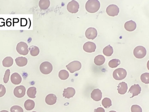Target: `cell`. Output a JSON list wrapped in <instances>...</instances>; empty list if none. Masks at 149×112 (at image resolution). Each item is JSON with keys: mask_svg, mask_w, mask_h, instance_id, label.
Returning a JSON list of instances; mask_svg holds the SVG:
<instances>
[{"mask_svg": "<svg viewBox=\"0 0 149 112\" xmlns=\"http://www.w3.org/2000/svg\"><path fill=\"white\" fill-rule=\"evenodd\" d=\"M100 8V3L98 0H88L85 4L87 11L91 13L97 12Z\"/></svg>", "mask_w": 149, "mask_h": 112, "instance_id": "obj_1", "label": "cell"}, {"mask_svg": "<svg viewBox=\"0 0 149 112\" xmlns=\"http://www.w3.org/2000/svg\"><path fill=\"white\" fill-rule=\"evenodd\" d=\"M127 75V71L125 69L119 68L116 69L113 73V77L116 80H120L124 79Z\"/></svg>", "mask_w": 149, "mask_h": 112, "instance_id": "obj_2", "label": "cell"}, {"mask_svg": "<svg viewBox=\"0 0 149 112\" xmlns=\"http://www.w3.org/2000/svg\"><path fill=\"white\" fill-rule=\"evenodd\" d=\"M40 69L42 73L44 74H48L53 71V66L49 62L45 61L41 64Z\"/></svg>", "mask_w": 149, "mask_h": 112, "instance_id": "obj_3", "label": "cell"}, {"mask_svg": "<svg viewBox=\"0 0 149 112\" xmlns=\"http://www.w3.org/2000/svg\"><path fill=\"white\" fill-rule=\"evenodd\" d=\"M16 50L20 55H26L29 53L28 46L24 42H19L16 46Z\"/></svg>", "mask_w": 149, "mask_h": 112, "instance_id": "obj_4", "label": "cell"}, {"mask_svg": "<svg viewBox=\"0 0 149 112\" xmlns=\"http://www.w3.org/2000/svg\"><path fill=\"white\" fill-rule=\"evenodd\" d=\"M134 56L137 58L142 59L144 57L146 54V50L143 46H136L133 51Z\"/></svg>", "mask_w": 149, "mask_h": 112, "instance_id": "obj_5", "label": "cell"}, {"mask_svg": "<svg viewBox=\"0 0 149 112\" xmlns=\"http://www.w3.org/2000/svg\"><path fill=\"white\" fill-rule=\"evenodd\" d=\"M67 69L71 73H74L77 71H79L81 68V64L79 61H72L66 66Z\"/></svg>", "mask_w": 149, "mask_h": 112, "instance_id": "obj_6", "label": "cell"}, {"mask_svg": "<svg viewBox=\"0 0 149 112\" xmlns=\"http://www.w3.org/2000/svg\"><path fill=\"white\" fill-rule=\"evenodd\" d=\"M80 8L79 4L76 1H73L69 2L67 5V9L69 12L71 13H77Z\"/></svg>", "mask_w": 149, "mask_h": 112, "instance_id": "obj_7", "label": "cell"}, {"mask_svg": "<svg viewBox=\"0 0 149 112\" xmlns=\"http://www.w3.org/2000/svg\"><path fill=\"white\" fill-rule=\"evenodd\" d=\"M106 12L109 16L114 17L118 15L119 12V9L117 5L111 4L107 7Z\"/></svg>", "mask_w": 149, "mask_h": 112, "instance_id": "obj_8", "label": "cell"}, {"mask_svg": "<svg viewBox=\"0 0 149 112\" xmlns=\"http://www.w3.org/2000/svg\"><path fill=\"white\" fill-rule=\"evenodd\" d=\"M26 88L23 85L17 86L14 90V94L15 97L21 98L24 97L26 94Z\"/></svg>", "mask_w": 149, "mask_h": 112, "instance_id": "obj_9", "label": "cell"}, {"mask_svg": "<svg viewBox=\"0 0 149 112\" xmlns=\"http://www.w3.org/2000/svg\"><path fill=\"white\" fill-rule=\"evenodd\" d=\"M97 35V31L95 28L92 27L88 28L85 32V36L89 39H95Z\"/></svg>", "mask_w": 149, "mask_h": 112, "instance_id": "obj_10", "label": "cell"}, {"mask_svg": "<svg viewBox=\"0 0 149 112\" xmlns=\"http://www.w3.org/2000/svg\"><path fill=\"white\" fill-rule=\"evenodd\" d=\"M96 49V46L93 42H88L84 44L83 46V49L84 51L87 52H94Z\"/></svg>", "mask_w": 149, "mask_h": 112, "instance_id": "obj_11", "label": "cell"}, {"mask_svg": "<svg viewBox=\"0 0 149 112\" xmlns=\"http://www.w3.org/2000/svg\"><path fill=\"white\" fill-rule=\"evenodd\" d=\"M141 88L140 86L138 84H135L130 88L128 92L132 94V96L130 97V98H132L139 94L141 93Z\"/></svg>", "mask_w": 149, "mask_h": 112, "instance_id": "obj_12", "label": "cell"}, {"mask_svg": "<svg viewBox=\"0 0 149 112\" xmlns=\"http://www.w3.org/2000/svg\"><path fill=\"white\" fill-rule=\"evenodd\" d=\"M75 93L76 91L74 88L72 87H69L64 89L63 95L65 98L70 99L73 97L75 94Z\"/></svg>", "mask_w": 149, "mask_h": 112, "instance_id": "obj_13", "label": "cell"}, {"mask_svg": "<svg viewBox=\"0 0 149 112\" xmlns=\"http://www.w3.org/2000/svg\"><path fill=\"white\" fill-rule=\"evenodd\" d=\"M91 98L95 101L101 100L102 98V92L99 89H95L91 93Z\"/></svg>", "mask_w": 149, "mask_h": 112, "instance_id": "obj_14", "label": "cell"}, {"mask_svg": "<svg viewBox=\"0 0 149 112\" xmlns=\"http://www.w3.org/2000/svg\"><path fill=\"white\" fill-rule=\"evenodd\" d=\"M57 100V97L55 94H49L46 96L45 102L49 105H53L55 104Z\"/></svg>", "mask_w": 149, "mask_h": 112, "instance_id": "obj_15", "label": "cell"}, {"mask_svg": "<svg viewBox=\"0 0 149 112\" xmlns=\"http://www.w3.org/2000/svg\"><path fill=\"white\" fill-rule=\"evenodd\" d=\"M11 82L14 85H19L21 83L22 78L18 73H14L11 75Z\"/></svg>", "mask_w": 149, "mask_h": 112, "instance_id": "obj_16", "label": "cell"}, {"mask_svg": "<svg viewBox=\"0 0 149 112\" xmlns=\"http://www.w3.org/2000/svg\"><path fill=\"white\" fill-rule=\"evenodd\" d=\"M125 29L129 32H132L135 30L136 28V22L132 20L126 22L124 24Z\"/></svg>", "mask_w": 149, "mask_h": 112, "instance_id": "obj_17", "label": "cell"}, {"mask_svg": "<svg viewBox=\"0 0 149 112\" xmlns=\"http://www.w3.org/2000/svg\"><path fill=\"white\" fill-rule=\"evenodd\" d=\"M117 88L118 93L121 94H124L127 92L128 85L125 82H122L119 83Z\"/></svg>", "mask_w": 149, "mask_h": 112, "instance_id": "obj_18", "label": "cell"}, {"mask_svg": "<svg viewBox=\"0 0 149 112\" xmlns=\"http://www.w3.org/2000/svg\"><path fill=\"white\" fill-rule=\"evenodd\" d=\"M15 62L18 66L22 67L26 65L28 63V60L25 57H18L15 59Z\"/></svg>", "mask_w": 149, "mask_h": 112, "instance_id": "obj_19", "label": "cell"}, {"mask_svg": "<svg viewBox=\"0 0 149 112\" xmlns=\"http://www.w3.org/2000/svg\"><path fill=\"white\" fill-rule=\"evenodd\" d=\"M35 103L34 101L31 99H28L24 103V107L26 110L30 111L34 108Z\"/></svg>", "mask_w": 149, "mask_h": 112, "instance_id": "obj_20", "label": "cell"}, {"mask_svg": "<svg viewBox=\"0 0 149 112\" xmlns=\"http://www.w3.org/2000/svg\"><path fill=\"white\" fill-rule=\"evenodd\" d=\"M105 58L104 56L102 55H98L95 58L94 63L96 65L101 66L104 64Z\"/></svg>", "mask_w": 149, "mask_h": 112, "instance_id": "obj_21", "label": "cell"}, {"mask_svg": "<svg viewBox=\"0 0 149 112\" xmlns=\"http://www.w3.org/2000/svg\"><path fill=\"white\" fill-rule=\"evenodd\" d=\"M13 64V59L11 57H7L4 58L2 61V64L5 67H8L12 66Z\"/></svg>", "mask_w": 149, "mask_h": 112, "instance_id": "obj_22", "label": "cell"}, {"mask_svg": "<svg viewBox=\"0 0 149 112\" xmlns=\"http://www.w3.org/2000/svg\"><path fill=\"white\" fill-rule=\"evenodd\" d=\"M29 51L31 56L33 57H36L38 56L40 53V49L37 46H32L29 48Z\"/></svg>", "mask_w": 149, "mask_h": 112, "instance_id": "obj_23", "label": "cell"}, {"mask_svg": "<svg viewBox=\"0 0 149 112\" xmlns=\"http://www.w3.org/2000/svg\"><path fill=\"white\" fill-rule=\"evenodd\" d=\"M50 1L49 0H40L39 2V5L42 10H46L50 6Z\"/></svg>", "mask_w": 149, "mask_h": 112, "instance_id": "obj_24", "label": "cell"}, {"mask_svg": "<svg viewBox=\"0 0 149 112\" xmlns=\"http://www.w3.org/2000/svg\"><path fill=\"white\" fill-rule=\"evenodd\" d=\"M103 53L107 57L111 56L112 53H113V49L112 46L109 45L104 47L103 50Z\"/></svg>", "mask_w": 149, "mask_h": 112, "instance_id": "obj_25", "label": "cell"}, {"mask_svg": "<svg viewBox=\"0 0 149 112\" xmlns=\"http://www.w3.org/2000/svg\"><path fill=\"white\" fill-rule=\"evenodd\" d=\"M28 96L30 98L35 99L36 97V88L35 87H31L29 88L27 92Z\"/></svg>", "mask_w": 149, "mask_h": 112, "instance_id": "obj_26", "label": "cell"}, {"mask_svg": "<svg viewBox=\"0 0 149 112\" xmlns=\"http://www.w3.org/2000/svg\"><path fill=\"white\" fill-rule=\"evenodd\" d=\"M69 77V74L65 70H61L59 73V77L62 80L67 79Z\"/></svg>", "mask_w": 149, "mask_h": 112, "instance_id": "obj_27", "label": "cell"}, {"mask_svg": "<svg viewBox=\"0 0 149 112\" xmlns=\"http://www.w3.org/2000/svg\"><path fill=\"white\" fill-rule=\"evenodd\" d=\"M120 63L121 62L119 60L114 59L110 60L109 63V66L111 68H115L120 65Z\"/></svg>", "mask_w": 149, "mask_h": 112, "instance_id": "obj_28", "label": "cell"}, {"mask_svg": "<svg viewBox=\"0 0 149 112\" xmlns=\"http://www.w3.org/2000/svg\"><path fill=\"white\" fill-rule=\"evenodd\" d=\"M102 105L105 108H109L112 105L111 100L109 98H104L102 101Z\"/></svg>", "mask_w": 149, "mask_h": 112, "instance_id": "obj_29", "label": "cell"}, {"mask_svg": "<svg viewBox=\"0 0 149 112\" xmlns=\"http://www.w3.org/2000/svg\"><path fill=\"white\" fill-rule=\"evenodd\" d=\"M141 81L145 84H148L149 83V73H145L141 75L140 77Z\"/></svg>", "mask_w": 149, "mask_h": 112, "instance_id": "obj_30", "label": "cell"}, {"mask_svg": "<svg viewBox=\"0 0 149 112\" xmlns=\"http://www.w3.org/2000/svg\"><path fill=\"white\" fill-rule=\"evenodd\" d=\"M11 112H24L23 108L19 106H14L10 109Z\"/></svg>", "mask_w": 149, "mask_h": 112, "instance_id": "obj_31", "label": "cell"}, {"mask_svg": "<svg viewBox=\"0 0 149 112\" xmlns=\"http://www.w3.org/2000/svg\"><path fill=\"white\" fill-rule=\"evenodd\" d=\"M131 110L132 112H142V108L139 105H132L131 108Z\"/></svg>", "mask_w": 149, "mask_h": 112, "instance_id": "obj_32", "label": "cell"}, {"mask_svg": "<svg viewBox=\"0 0 149 112\" xmlns=\"http://www.w3.org/2000/svg\"><path fill=\"white\" fill-rule=\"evenodd\" d=\"M10 75V70L9 69H7L5 72L4 75L3 81L5 83H7L9 79V77Z\"/></svg>", "mask_w": 149, "mask_h": 112, "instance_id": "obj_33", "label": "cell"}, {"mask_svg": "<svg viewBox=\"0 0 149 112\" xmlns=\"http://www.w3.org/2000/svg\"><path fill=\"white\" fill-rule=\"evenodd\" d=\"M6 93V87L3 85L0 84V97H3Z\"/></svg>", "mask_w": 149, "mask_h": 112, "instance_id": "obj_34", "label": "cell"}, {"mask_svg": "<svg viewBox=\"0 0 149 112\" xmlns=\"http://www.w3.org/2000/svg\"><path fill=\"white\" fill-rule=\"evenodd\" d=\"M94 112H105V110L103 108L99 107L95 109Z\"/></svg>", "mask_w": 149, "mask_h": 112, "instance_id": "obj_35", "label": "cell"}, {"mask_svg": "<svg viewBox=\"0 0 149 112\" xmlns=\"http://www.w3.org/2000/svg\"><path fill=\"white\" fill-rule=\"evenodd\" d=\"M12 24V23L10 21H8L7 20V25L8 26H10Z\"/></svg>", "mask_w": 149, "mask_h": 112, "instance_id": "obj_36", "label": "cell"}, {"mask_svg": "<svg viewBox=\"0 0 149 112\" xmlns=\"http://www.w3.org/2000/svg\"><path fill=\"white\" fill-rule=\"evenodd\" d=\"M0 112H9L8 111H7V110H2V111H1Z\"/></svg>", "mask_w": 149, "mask_h": 112, "instance_id": "obj_37", "label": "cell"}, {"mask_svg": "<svg viewBox=\"0 0 149 112\" xmlns=\"http://www.w3.org/2000/svg\"><path fill=\"white\" fill-rule=\"evenodd\" d=\"M109 112H116V111H113V110H112V111H109Z\"/></svg>", "mask_w": 149, "mask_h": 112, "instance_id": "obj_38", "label": "cell"}, {"mask_svg": "<svg viewBox=\"0 0 149 112\" xmlns=\"http://www.w3.org/2000/svg\"><path fill=\"white\" fill-rule=\"evenodd\" d=\"M35 112V111H33V112Z\"/></svg>", "mask_w": 149, "mask_h": 112, "instance_id": "obj_39", "label": "cell"}]
</instances>
